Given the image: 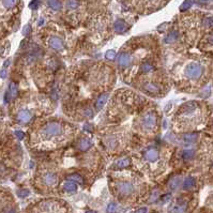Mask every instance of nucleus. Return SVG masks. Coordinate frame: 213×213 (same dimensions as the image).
I'll use <instances>...</instances> for the list:
<instances>
[{"instance_id":"obj_1","label":"nucleus","mask_w":213,"mask_h":213,"mask_svg":"<svg viewBox=\"0 0 213 213\" xmlns=\"http://www.w3.org/2000/svg\"><path fill=\"white\" fill-rule=\"evenodd\" d=\"M72 135V129L59 121L46 122L36 133V141L44 149H50L62 145Z\"/></svg>"},{"instance_id":"obj_2","label":"nucleus","mask_w":213,"mask_h":213,"mask_svg":"<svg viewBox=\"0 0 213 213\" xmlns=\"http://www.w3.org/2000/svg\"><path fill=\"white\" fill-rule=\"evenodd\" d=\"M139 124L144 131H155L157 127V115L154 111L144 113L139 119Z\"/></svg>"},{"instance_id":"obj_3","label":"nucleus","mask_w":213,"mask_h":213,"mask_svg":"<svg viewBox=\"0 0 213 213\" xmlns=\"http://www.w3.org/2000/svg\"><path fill=\"white\" fill-rule=\"evenodd\" d=\"M204 74V66L198 62H191L184 69V75L188 79L197 80Z\"/></svg>"},{"instance_id":"obj_4","label":"nucleus","mask_w":213,"mask_h":213,"mask_svg":"<svg viewBox=\"0 0 213 213\" xmlns=\"http://www.w3.org/2000/svg\"><path fill=\"white\" fill-rule=\"evenodd\" d=\"M116 191L122 197H127L131 194H133L135 190H134V185L132 184V182L121 181L116 184Z\"/></svg>"},{"instance_id":"obj_5","label":"nucleus","mask_w":213,"mask_h":213,"mask_svg":"<svg viewBox=\"0 0 213 213\" xmlns=\"http://www.w3.org/2000/svg\"><path fill=\"white\" fill-rule=\"evenodd\" d=\"M32 119V113L30 110L26 108L19 109L16 113V120L18 123H22V124H26Z\"/></svg>"},{"instance_id":"obj_6","label":"nucleus","mask_w":213,"mask_h":213,"mask_svg":"<svg viewBox=\"0 0 213 213\" xmlns=\"http://www.w3.org/2000/svg\"><path fill=\"white\" fill-rule=\"evenodd\" d=\"M41 179H42L43 184H45V185H47V186H54V185H56L57 182H58V177H57L56 174L52 171L43 172Z\"/></svg>"},{"instance_id":"obj_7","label":"nucleus","mask_w":213,"mask_h":213,"mask_svg":"<svg viewBox=\"0 0 213 213\" xmlns=\"http://www.w3.org/2000/svg\"><path fill=\"white\" fill-rule=\"evenodd\" d=\"M133 63V56L129 52H121L118 58V64L122 68H129Z\"/></svg>"},{"instance_id":"obj_8","label":"nucleus","mask_w":213,"mask_h":213,"mask_svg":"<svg viewBox=\"0 0 213 213\" xmlns=\"http://www.w3.org/2000/svg\"><path fill=\"white\" fill-rule=\"evenodd\" d=\"M104 144L108 149H116V148H118L119 144H120V138L118 135H110L104 139Z\"/></svg>"},{"instance_id":"obj_9","label":"nucleus","mask_w":213,"mask_h":213,"mask_svg":"<svg viewBox=\"0 0 213 213\" xmlns=\"http://www.w3.org/2000/svg\"><path fill=\"white\" fill-rule=\"evenodd\" d=\"M48 45L55 50H61L63 48V42L61 39L57 38V36H52L48 40Z\"/></svg>"},{"instance_id":"obj_10","label":"nucleus","mask_w":213,"mask_h":213,"mask_svg":"<svg viewBox=\"0 0 213 213\" xmlns=\"http://www.w3.org/2000/svg\"><path fill=\"white\" fill-rule=\"evenodd\" d=\"M145 159L147 160V161L149 162H155L157 159H159V151H157V149H155V148H150V149H148L147 151L145 152Z\"/></svg>"},{"instance_id":"obj_11","label":"nucleus","mask_w":213,"mask_h":213,"mask_svg":"<svg viewBox=\"0 0 213 213\" xmlns=\"http://www.w3.org/2000/svg\"><path fill=\"white\" fill-rule=\"evenodd\" d=\"M144 88H145V90L147 92L151 93V94H157V93H160V90H161L160 87L157 84H153V83H146L144 85Z\"/></svg>"},{"instance_id":"obj_12","label":"nucleus","mask_w":213,"mask_h":213,"mask_svg":"<svg viewBox=\"0 0 213 213\" xmlns=\"http://www.w3.org/2000/svg\"><path fill=\"white\" fill-rule=\"evenodd\" d=\"M113 28H115V30L118 32V33H123V32L127 30V25L123 19H118V21L115 23V25H113Z\"/></svg>"},{"instance_id":"obj_13","label":"nucleus","mask_w":213,"mask_h":213,"mask_svg":"<svg viewBox=\"0 0 213 213\" xmlns=\"http://www.w3.org/2000/svg\"><path fill=\"white\" fill-rule=\"evenodd\" d=\"M78 147L83 151H87V150H89L92 147V141L89 138H82L79 140V143H78Z\"/></svg>"},{"instance_id":"obj_14","label":"nucleus","mask_w":213,"mask_h":213,"mask_svg":"<svg viewBox=\"0 0 213 213\" xmlns=\"http://www.w3.org/2000/svg\"><path fill=\"white\" fill-rule=\"evenodd\" d=\"M62 188H63V190L66 191V192H68V193H74V192H76V190H77L76 183H74L73 181L64 182L63 185H62Z\"/></svg>"},{"instance_id":"obj_15","label":"nucleus","mask_w":213,"mask_h":213,"mask_svg":"<svg viewBox=\"0 0 213 213\" xmlns=\"http://www.w3.org/2000/svg\"><path fill=\"white\" fill-rule=\"evenodd\" d=\"M196 179L194 177H188L183 182V188L184 190H191L195 186Z\"/></svg>"},{"instance_id":"obj_16","label":"nucleus","mask_w":213,"mask_h":213,"mask_svg":"<svg viewBox=\"0 0 213 213\" xmlns=\"http://www.w3.org/2000/svg\"><path fill=\"white\" fill-rule=\"evenodd\" d=\"M194 155H195V149H193V148H188V149L182 151V157H183V160H185V161H188V160L193 159Z\"/></svg>"},{"instance_id":"obj_17","label":"nucleus","mask_w":213,"mask_h":213,"mask_svg":"<svg viewBox=\"0 0 213 213\" xmlns=\"http://www.w3.org/2000/svg\"><path fill=\"white\" fill-rule=\"evenodd\" d=\"M107 99H108V93H103V94H101L98 100H96V108L98 109L102 108L103 105L106 103Z\"/></svg>"},{"instance_id":"obj_18","label":"nucleus","mask_w":213,"mask_h":213,"mask_svg":"<svg viewBox=\"0 0 213 213\" xmlns=\"http://www.w3.org/2000/svg\"><path fill=\"white\" fill-rule=\"evenodd\" d=\"M197 138V134L195 133H188V134H185L183 136V141L186 144H192L196 140Z\"/></svg>"},{"instance_id":"obj_19","label":"nucleus","mask_w":213,"mask_h":213,"mask_svg":"<svg viewBox=\"0 0 213 213\" xmlns=\"http://www.w3.org/2000/svg\"><path fill=\"white\" fill-rule=\"evenodd\" d=\"M179 186H180V178L175 177V178H172V179L170 180V182H169V188H170V190L176 191V190L179 188Z\"/></svg>"},{"instance_id":"obj_20","label":"nucleus","mask_w":213,"mask_h":213,"mask_svg":"<svg viewBox=\"0 0 213 213\" xmlns=\"http://www.w3.org/2000/svg\"><path fill=\"white\" fill-rule=\"evenodd\" d=\"M140 69L143 72L145 73H148V72H151V71L154 70V66L149 61H146V62H143L140 66Z\"/></svg>"},{"instance_id":"obj_21","label":"nucleus","mask_w":213,"mask_h":213,"mask_svg":"<svg viewBox=\"0 0 213 213\" xmlns=\"http://www.w3.org/2000/svg\"><path fill=\"white\" fill-rule=\"evenodd\" d=\"M178 36H179V33H178L177 31H172V32H170V33L168 34L167 38L165 39V42L166 43H172L174 41L177 40Z\"/></svg>"},{"instance_id":"obj_22","label":"nucleus","mask_w":213,"mask_h":213,"mask_svg":"<svg viewBox=\"0 0 213 213\" xmlns=\"http://www.w3.org/2000/svg\"><path fill=\"white\" fill-rule=\"evenodd\" d=\"M47 3L52 10L57 11V10H59L61 8V3L59 2V0H47Z\"/></svg>"},{"instance_id":"obj_23","label":"nucleus","mask_w":213,"mask_h":213,"mask_svg":"<svg viewBox=\"0 0 213 213\" xmlns=\"http://www.w3.org/2000/svg\"><path fill=\"white\" fill-rule=\"evenodd\" d=\"M116 165L118 166L119 168L127 167V166L130 165V159H127V157H123V159L118 160V161H117V163H116Z\"/></svg>"},{"instance_id":"obj_24","label":"nucleus","mask_w":213,"mask_h":213,"mask_svg":"<svg viewBox=\"0 0 213 213\" xmlns=\"http://www.w3.org/2000/svg\"><path fill=\"white\" fill-rule=\"evenodd\" d=\"M78 5H79V2L77 0H68L66 2V8L69 10H76Z\"/></svg>"},{"instance_id":"obj_25","label":"nucleus","mask_w":213,"mask_h":213,"mask_svg":"<svg viewBox=\"0 0 213 213\" xmlns=\"http://www.w3.org/2000/svg\"><path fill=\"white\" fill-rule=\"evenodd\" d=\"M69 179L73 180V182H78V183H83V178L80 177L78 174H72L69 176Z\"/></svg>"},{"instance_id":"obj_26","label":"nucleus","mask_w":213,"mask_h":213,"mask_svg":"<svg viewBox=\"0 0 213 213\" xmlns=\"http://www.w3.org/2000/svg\"><path fill=\"white\" fill-rule=\"evenodd\" d=\"M204 25L207 28L213 27V16H208L204 19Z\"/></svg>"},{"instance_id":"obj_27","label":"nucleus","mask_w":213,"mask_h":213,"mask_svg":"<svg viewBox=\"0 0 213 213\" xmlns=\"http://www.w3.org/2000/svg\"><path fill=\"white\" fill-rule=\"evenodd\" d=\"M2 3L7 9L9 8H12L17 3V0H2Z\"/></svg>"},{"instance_id":"obj_28","label":"nucleus","mask_w":213,"mask_h":213,"mask_svg":"<svg viewBox=\"0 0 213 213\" xmlns=\"http://www.w3.org/2000/svg\"><path fill=\"white\" fill-rule=\"evenodd\" d=\"M191 7H192V1H191V0H185L181 5V7H180V11H186V10L190 9Z\"/></svg>"},{"instance_id":"obj_29","label":"nucleus","mask_w":213,"mask_h":213,"mask_svg":"<svg viewBox=\"0 0 213 213\" xmlns=\"http://www.w3.org/2000/svg\"><path fill=\"white\" fill-rule=\"evenodd\" d=\"M117 211V204L110 202L107 207V213H115Z\"/></svg>"},{"instance_id":"obj_30","label":"nucleus","mask_w":213,"mask_h":213,"mask_svg":"<svg viewBox=\"0 0 213 213\" xmlns=\"http://www.w3.org/2000/svg\"><path fill=\"white\" fill-rule=\"evenodd\" d=\"M184 206H181V205H177V206H175L174 208H172V212L174 213H183L184 211Z\"/></svg>"},{"instance_id":"obj_31","label":"nucleus","mask_w":213,"mask_h":213,"mask_svg":"<svg viewBox=\"0 0 213 213\" xmlns=\"http://www.w3.org/2000/svg\"><path fill=\"white\" fill-rule=\"evenodd\" d=\"M115 57H116V52H113V50H108V52L105 54V58H106L107 60L115 59Z\"/></svg>"},{"instance_id":"obj_32","label":"nucleus","mask_w":213,"mask_h":213,"mask_svg":"<svg viewBox=\"0 0 213 213\" xmlns=\"http://www.w3.org/2000/svg\"><path fill=\"white\" fill-rule=\"evenodd\" d=\"M10 92L12 93V96H16V93H17V88H16V85L14 83L10 84Z\"/></svg>"},{"instance_id":"obj_33","label":"nucleus","mask_w":213,"mask_h":213,"mask_svg":"<svg viewBox=\"0 0 213 213\" xmlns=\"http://www.w3.org/2000/svg\"><path fill=\"white\" fill-rule=\"evenodd\" d=\"M17 195L19 196V197L24 198V197H26V196L29 195V192H28L27 190H21V191H18V192H17Z\"/></svg>"},{"instance_id":"obj_34","label":"nucleus","mask_w":213,"mask_h":213,"mask_svg":"<svg viewBox=\"0 0 213 213\" xmlns=\"http://www.w3.org/2000/svg\"><path fill=\"white\" fill-rule=\"evenodd\" d=\"M141 1H144L146 3V5H157L160 0H141Z\"/></svg>"},{"instance_id":"obj_35","label":"nucleus","mask_w":213,"mask_h":213,"mask_svg":"<svg viewBox=\"0 0 213 213\" xmlns=\"http://www.w3.org/2000/svg\"><path fill=\"white\" fill-rule=\"evenodd\" d=\"M84 115L86 116L87 118H91L93 116V110L91 108H87L86 110L84 111Z\"/></svg>"},{"instance_id":"obj_36","label":"nucleus","mask_w":213,"mask_h":213,"mask_svg":"<svg viewBox=\"0 0 213 213\" xmlns=\"http://www.w3.org/2000/svg\"><path fill=\"white\" fill-rule=\"evenodd\" d=\"M39 5H40V2H39L38 0H33V1L30 3V8L33 10H36L39 8Z\"/></svg>"},{"instance_id":"obj_37","label":"nucleus","mask_w":213,"mask_h":213,"mask_svg":"<svg viewBox=\"0 0 213 213\" xmlns=\"http://www.w3.org/2000/svg\"><path fill=\"white\" fill-rule=\"evenodd\" d=\"M15 135H16V137H17V139H19V140H22V139L25 137V134L22 131H15Z\"/></svg>"},{"instance_id":"obj_38","label":"nucleus","mask_w":213,"mask_h":213,"mask_svg":"<svg viewBox=\"0 0 213 213\" xmlns=\"http://www.w3.org/2000/svg\"><path fill=\"white\" fill-rule=\"evenodd\" d=\"M136 213H147V208H140L136 211Z\"/></svg>"},{"instance_id":"obj_39","label":"nucleus","mask_w":213,"mask_h":213,"mask_svg":"<svg viewBox=\"0 0 213 213\" xmlns=\"http://www.w3.org/2000/svg\"><path fill=\"white\" fill-rule=\"evenodd\" d=\"M29 32H30V26H26V28L24 29V34H26V36H27Z\"/></svg>"},{"instance_id":"obj_40","label":"nucleus","mask_w":213,"mask_h":213,"mask_svg":"<svg viewBox=\"0 0 213 213\" xmlns=\"http://www.w3.org/2000/svg\"><path fill=\"white\" fill-rule=\"evenodd\" d=\"M209 93H210V89L209 88H207L206 89V91H202V95H205V96H207V95H209Z\"/></svg>"},{"instance_id":"obj_41","label":"nucleus","mask_w":213,"mask_h":213,"mask_svg":"<svg viewBox=\"0 0 213 213\" xmlns=\"http://www.w3.org/2000/svg\"><path fill=\"white\" fill-rule=\"evenodd\" d=\"M3 213H15V210L14 209H9V210L3 211Z\"/></svg>"},{"instance_id":"obj_42","label":"nucleus","mask_w":213,"mask_h":213,"mask_svg":"<svg viewBox=\"0 0 213 213\" xmlns=\"http://www.w3.org/2000/svg\"><path fill=\"white\" fill-rule=\"evenodd\" d=\"M1 77H2V78H5V69L1 71Z\"/></svg>"},{"instance_id":"obj_43","label":"nucleus","mask_w":213,"mask_h":213,"mask_svg":"<svg viewBox=\"0 0 213 213\" xmlns=\"http://www.w3.org/2000/svg\"><path fill=\"white\" fill-rule=\"evenodd\" d=\"M210 0H199V2L200 3H208Z\"/></svg>"},{"instance_id":"obj_44","label":"nucleus","mask_w":213,"mask_h":213,"mask_svg":"<svg viewBox=\"0 0 213 213\" xmlns=\"http://www.w3.org/2000/svg\"><path fill=\"white\" fill-rule=\"evenodd\" d=\"M86 213H94V212H92V211H87Z\"/></svg>"}]
</instances>
